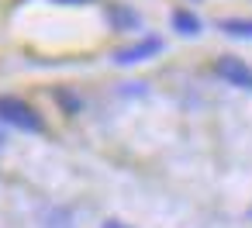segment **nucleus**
<instances>
[{"mask_svg": "<svg viewBox=\"0 0 252 228\" xmlns=\"http://www.w3.org/2000/svg\"><path fill=\"white\" fill-rule=\"evenodd\" d=\"M0 121L11 125V128H18V131H32V135H38V131L45 128L42 114H38L28 100L11 97V94H0Z\"/></svg>", "mask_w": 252, "mask_h": 228, "instance_id": "obj_1", "label": "nucleus"}, {"mask_svg": "<svg viewBox=\"0 0 252 228\" xmlns=\"http://www.w3.org/2000/svg\"><path fill=\"white\" fill-rule=\"evenodd\" d=\"M162 49H166V42H162L159 35H145V38H138L135 45L114 52V63H118V66H138V63H149V59L162 56Z\"/></svg>", "mask_w": 252, "mask_h": 228, "instance_id": "obj_2", "label": "nucleus"}, {"mask_svg": "<svg viewBox=\"0 0 252 228\" xmlns=\"http://www.w3.org/2000/svg\"><path fill=\"white\" fill-rule=\"evenodd\" d=\"M214 73L228 83V87H238V90H252V66L242 63L238 56H221L214 63Z\"/></svg>", "mask_w": 252, "mask_h": 228, "instance_id": "obj_3", "label": "nucleus"}, {"mask_svg": "<svg viewBox=\"0 0 252 228\" xmlns=\"http://www.w3.org/2000/svg\"><path fill=\"white\" fill-rule=\"evenodd\" d=\"M104 18L114 32H138L142 28V14L128 4H121V0H111V4L104 7Z\"/></svg>", "mask_w": 252, "mask_h": 228, "instance_id": "obj_4", "label": "nucleus"}, {"mask_svg": "<svg viewBox=\"0 0 252 228\" xmlns=\"http://www.w3.org/2000/svg\"><path fill=\"white\" fill-rule=\"evenodd\" d=\"M169 21H173V28H176L180 35H187V38H197V35L204 32V25H200V18H197V14H193L190 7H176Z\"/></svg>", "mask_w": 252, "mask_h": 228, "instance_id": "obj_5", "label": "nucleus"}, {"mask_svg": "<svg viewBox=\"0 0 252 228\" xmlns=\"http://www.w3.org/2000/svg\"><path fill=\"white\" fill-rule=\"evenodd\" d=\"M218 32L228 38L252 42V18H224V21H218Z\"/></svg>", "mask_w": 252, "mask_h": 228, "instance_id": "obj_6", "label": "nucleus"}, {"mask_svg": "<svg viewBox=\"0 0 252 228\" xmlns=\"http://www.w3.org/2000/svg\"><path fill=\"white\" fill-rule=\"evenodd\" d=\"M100 228H131V225H125V221H118V218H111V221H104Z\"/></svg>", "mask_w": 252, "mask_h": 228, "instance_id": "obj_7", "label": "nucleus"}, {"mask_svg": "<svg viewBox=\"0 0 252 228\" xmlns=\"http://www.w3.org/2000/svg\"><path fill=\"white\" fill-rule=\"evenodd\" d=\"M56 4H94V0H56Z\"/></svg>", "mask_w": 252, "mask_h": 228, "instance_id": "obj_8", "label": "nucleus"}]
</instances>
